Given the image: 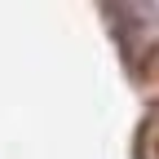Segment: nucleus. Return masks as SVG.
Returning a JSON list of instances; mask_svg holds the SVG:
<instances>
[{
  "instance_id": "f257e3e1",
  "label": "nucleus",
  "mask_w": 159,
  "mask_h": 159,
  "mask_svg": "<svg viewBox=\"0 0 159 159\" xmlns=\"http://www.w3.org/2000/svg\"><path fill=\"white\" fill-rule=\"evenodd\" d=\"M137 146H142V159H159V111H150V119L142 124Z\"/></svg>"
}]
</instances>
